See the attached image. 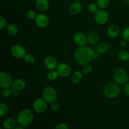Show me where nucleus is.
<instances>
[{
    "label": "nucleus",
    "instance_id": "393cba45",
    "mask_svg": "<svg viewBox=\"0 0 129 129\" xmlns=\"http://www.w3.org/2000/svg\"><path fill=\"white\" fill-rule=\"evenodd\" d=\"M8 112V107L5 103H0V117H3L6 115Z\"/></svg>",
    "mask_w": 129,
    "mask_h": 129
},
{
    "label": "nucleus",
    "instance_id": "bb28decb",
    "mask_svg": "<svg viewBox=\"0 0 129 129\" xmlns=\"http://www.w3.org/2000/svg\"><path fill=\"white\" fill-rule=\"evenodd\" d=\"M96 4L100 8L105 9L109 5L110 0H97Z\"/></svg>",
    "mask_w": 129,
    "mask_h": 129
},
{
    "label": "nucleus",
    "instance_id": "a878e982",
    "mask_svg": "<svg viewBox=\"0 0 129 129\" xmlns=\"http://www.w3.org/2000/svg\"><path fill=\"white\" fill-rule=\"evenodd\" d=\"M13 94L12 88L10 89V88H3L1 91V95L3 98H8L9 96Z\"/></svg>",
    "mask_w": 129,
    "mask_h": 129
},
{
    "label": "nucleus",
    "instance_id": "0eeeda50",
    "mask_svg": "<svg viewBox=\"0 0 129 129\" xmlns=\"http://www.w3.org/2000/svg\"><path fill=\"white\" fill-rule=\"evenodd\" d=\"M109 15L104 9L98 10L94 15V20L98 25H104L108 21Z\"/></svg>",
    "mask_w": 129,
    "mask_h": 129
},
{
    "label": "nucleus",
    "instance_id": "ddd939ff",
    "mask_svg": "<svg viewBox=\"0 0 129 129\" xmlns=\"http://www.w3.org/2000/svg\"><path fill=\"white\" fill-rule=\"evenodd\" d=\"M44 65L49 70L55 69L58 66L57 60L54 57L47 56L44 60Z\"/></svg>",
    "mask_w": 129,
    "mask_h": 129
},
{
    "label": "nucleus",
    "instance_id": "aec40b11",
    "mask_svg": "<svg viewBox=\"0 0 129 129\" xmlns=\"http://www.w3.org/2000/svg\"><path fill=\"white\" fill-rule=\"evenodd\" d=\"M108 49H109V45L106 42L100 43L96 47V52L101 54H105Z\"/></svg>",
    "mask_w": 129,
    "mask_h": 129
},
{
    "label": "nucleus",
    "instance_id": "412c9836",
    "mask_svg": "<svg viewBox=\"0 0 129 129\" xmlns=\"http://www.w3.org/2000/svg\"><path fill=\"white\" fill-rule=\"evenodd\" d=\"M82 77H83V72H81L79 71H76L72 74V81L74 84H78L81 80Z\"/></svg>",
    "mask_w": 129,
    "mask_h": 129
},
{
    "label": "nucleus",
    "instance_id": "39448f33",
    "mask_svg": "<svg viewBox=\"0 0 129 129\" xmlns=\"http://www.w3.org/2000/svg\"><path fill=\"white\" fill-rule=\"evenodd\" d=\"M43 98L47 103H51L52 102L56 101L57 94L56 91L51 86H47L44 89L42 92Z\"/></svg>",
    "mask_w": 129,
    "mask_h": 129
},
{
    "label": "nucleus",
    "instance_id": "b1692460",
    "mask_svg": "<svg viewBox=\"0 0 129 129\" xmlns=\"http://www.w3.org/2000/svg\"><path fill=\"white\" fill-rule=\"evenodd\" d=\"M47 78L50 81H54L55 79H57L58 76H59V74H58L57 72L55 69H53V70H49V71L47 73Z\"/></svg>",
    "mask_w": 129,
    "mask_h": 129
},
{
    "label": "nucleus",
    "instance_id": "5701e85b",
    "mask_svg": "<svg viewBox=\"0 0 129 129\" xmlns=\"http://www.w3.org/2000/svg\"><path fill=\"white\" fill-rule=\"evenodd\" d=\"M118 57L122 61H127L129 60V52L125 50H122L118 52Z\"/></svg>",
    "mask_w": 129,
    "mask_h": 129
},
{
    "label": "nucleus",
    "instance_id": "4468645a",
    "mask_svg": "<svg viewBox=\"0 0 129 129\" xmlns=\"http://www.w3.org/2000/svg\"><path fill=\"white\" fill-rule=\"evenodd\" d=\"M35 6L40 12H45L49 10L50 4L48 0H37Z\"/></svg>",
    "mask_w": 129,
    "mask_h": 129
},
{
    "label": "nucleus",
    "instance_id": "6e6552de",
    "mask_svg": "<svg viewBox=\"0 0 129 129\" xmlns=\"http://www.w3.org/2000/svg\"><path fill=\"white\" fill-rule=\"evenodd\" d=\"M56 71L59 76L66 78L70 76L72 70L69 64L65 62H61L58 64Z\"/></svg>",
    "mask_w": 129,
    "mask_h": 129
},
{
    "label": "nucleus",
    "instance_id": "58836bf2",
    "mask_svg": "<svg viewBox=\"0 0 129 129\" xmlns=\"http://www.w3.org/2000/svg\"><path fill=\"white\" fill-rule=\"evenodd\" d=\"M23 128H24V127H23V126H21V125H19V126H16V127H15V129H23Z\"/></svg>",
    "mask_w": 129,
    "mask_h": 129
},
{
    "label": "nucleus",
    "instance_id": "20e7f679",
    "mask_svg": "<svg viewBox=\"0 0 129 129\" xmlns=\"http://www.w3.org/2000/svg\"><path fill=\"white\" fill-rule=\"evenodd\" d=\"M113 78L116 83L119 84H123L128 81V76L125 70L122 68H118L113 73Z\"/></svg>",
    "mask_w": 129,
    "mask_h": 129
},
{
    "label": "nucleus",
    "instance_id": "423d86ee",
    "mask_svg": "<svg viewBox=\"0 0 129 129\" xmlns=\"http://www.w3.org/2000/svg\"><path fill=\"white\" fill-rule=\"evenodd\" d=\"M13 79L9 73L2 71L0 73V87L1 88H10L13 84Z\"/></svg>",
    "mask_w": 129,
    "mask_h": 129
},
{
    "label": "nucleus",
    "instance_id": "a19ab883",
    "mask_svg": "<svg viewBox=\"0 0 129 129\" xmlns=\"http://www.w3.org/2000/svg\"><path fill=\"white\" fill-rule=\"evenodd\" d=\"M126 1H127V3L129 4V0H126Z\"/></svg>",
    "mask_w": 129,
    "mask_h": 129
},
{
    "label": "nucleus",
    "instance_id": "e433bc0d",
    "mask_svg": "<svg viewBox=\"0 0 129 129\" xmlns=\"http://www.w3.org/2000/svg\"><path fill=\"white\" fill-rule=\"evenodd\" d=\"M127 41L126 40H125V39H122V40H120V41L119 42V45L120 47H126V45H127Z\"/></svg>",
    "mask_w": 129,
    "mask_h": 129
},
{
    "label": "nucleus",
    "instance_id": "f704fd0d",
    "mask_svg": "<svg viewBox=\"0 0 129 129\" xmlns=\"http://www.w3.org/2000/svg\"><path fill=\"white\" fill-rule=\"evenodd\" d=\"M55 128L57 129H68L69 127L67 125V124L64 123H60L59 124H58L55 127Z\"/></svg>",
    "mask_w": 129,
    "mask_h": 129
},
{
    "label": "nucleus",
    "instance_id": "9b49d317",
    "mask_svg": "<svg viewBox=\"0 0 129 129\" xmlns=\"http://www.w3.org/2000/svg\"><path fill=\"white\" fill-rule=\"evenodd\" d=\"M37 26L41 28L47 27L49 23V19L46 15L44 13H40L37 15L35 20Z\"/></svg>",
    "mask_w": 129,
    "mask_h": 129
},
{
    "label": "nucleus",
    "instance_id": "dca6fc26",
    "mask_svg": "<svg viewBox=\"0 0 129 129\" xmlns=\"http://www.w3.org/2000/svg\"><path fill=\"white\" fill-rule=\"evenodd\" d=\"M99 35L95 31H90L87 35V39L89 44L95 45L99 42Z\"/></svg>",
    "mask_w": 129,
    "mask_h": 129
},
{
    "label": "nucleus",
    "instance_id": "a211bd4d",
    "mask_svg": "<svg viewBox=\"0 0 129 129\" xmlns=\"http://www.w3.org/2000/svg\"><path fill=\"white\" fill-rule=\"evenodd\" d=\"M107 34L108 36L112 39H115L118 37L120 34L119 28L115 25H112L108 26L107 29Z\"/></svg>",
    "mask_w": 129,
    "mask_h": 129
},
{
    "label": "nucleus",
    "instance_id": "6ab92c4d",
    "mask_svg": "<svg viewBox=\"0 0 129 129\" xmlns=\"http://www.w3.org/2000/svg\"><path fill=\"white\" fill-rule=\"evenodd\" d=\"M25 87H26V82L23 79H16L13 82L12 88L18 91L23 90Z\"/></svg>",
    "mask_w": 129,
    "mask_h": 129
},
{
    "label": "nucleus",
    "instance_id": "2f4dec72",
    "mask_svg": "<svg viewBox=\"0 0 129 129\" xmlns=\"http://www.w3.org/2000/svg\"><path fill=\"white\" fill-rule=\"evenodd\" d=\"M122 38L125 40L129 42V26L124 29L122 32Z\"/></svg>",
    "mask_w": 129,
    "mask_h": 129
},
{
    "label": "nucleus",
    "instance_id": "473e14b6",
    "mask_svg": "<svg viewBox=\"0 0 129 129\" xmlns=\"http://www.w3.org/2000/svg\"><path fill=\"white\" fill-rule=\"evenodd\" d=\"M92 71V66L89 64L84 66L83 69V73L84 74H89Z\"/></svg>",
    "mask_w": 129,
    "mask_h": 129
},
{
    "label": "nucleus",
    "instance_id": "f3484780",
    "mask_svg": "<svg viewBox=\"0 0 129 129\" xmlns=\"http://www.w3.org/2000/svg\"><path fill=\"white\" fill-rule=\"evenodd\" d=\"M3 127L5 129H14L18 125L17 120L13 118H8L3 122Z\"/></svg>",
    "mask_w": 129,
    "mask_h": 129
},
{
    "label": "nucleus",
    "instance_id": "2eb2a0df",
    "mask_svg": "<svg viewBox=\"0 0 129 129\" xmlns=\"http://www.w3.org/2000/svg\"><path fill=\"white\" fill-rule=\"evenodd\" d=\"M69 12L71 15H78L82 10V5L79 1H74L69 6Z\"/></svg>",
    "mask_w": 129,
    "mask_h": 129
},
{
    "label": "nucleus",
    "instance_id": "7ed1b4c3",
    "mask_svg": "<svg viewBox=\"0 0 129 129\" xmlns=\"http://www.w3.org/2000/svg\"><path fill=\"white\" fill-rule=\"evenodd\" d=\"M119 84L117 83H109L106 84L103 89V94L107 98L112 99L118 96L120 92Z\"/></svg>",
    "mask_w": 129,
    "mask_h": 129
},
{
    "label": "nucleus",
    "instance_id": "ea45409f",
    "mask_svg": "<svg viewBox=\"0 0 129 129\" xmlns=\"http://www.w3.org/2000/svg\"><path fill=\"white\" fill-rule=\"evenodd\" d=\"M72 1H79V0H72Z\"/></svg>",
    "mask_w": 129,
    "mask_h": 129
},
{
    "label": "nucleus",
    "instance_id": "f8f14e48",
    "mask_svg": "<svg viewBox=\"0 0 129 129\" xmlns=\"http://www.w3.org/2000/svg\"><path fill=\"white\" fill-rule=\"evenodd\" d=\"M73 40L74 43L79 47L84 46L88 42L87 36H86L85 34L81 31H78L74 34L73 36Z\"/></svg>",
    "mask_w": 129,
    "mask_h": 129
},
{
    "label": "nucleus",
    "instance_id": "f257e3e1",
    "mask_svg": "<svg viewBox=\"0 0 129 129\" xmlns=\"http://www.w3.org/2000/svg\"><path fill=\"white\" fill-rule=\"evenodd\" d=\"M94 52L93 49L88 46L79 47L74 52V59L81 65H88L94 59Z\"/></svg>",
    "mask_w": 129,
    "mask_h": 129
},
{
    "label": "nucleus",
    "instance_id": "1a4fd4ad",
    "mask_svg": "<svg viewBox=\"0 0 129 129\" xmlns=\"http://www.w3.org/2000/svg\"><path fill=\"white\" fill-rule=\"evenodd\" d=\"M47 102L44 98H39L35 100L33 104V108L37 113H44L47 109Z\"/></svg>",
    "mask_w": 129,
    "mask_h": 129
},
{
    "label": "nucleus",
    "instance_id": "72a5a7b5",
    "mask_svg": "<svg viewBox=\"0 0 129 129\" xmlns=\"http://www.w3.org/2000/svg\"><path fill=\"white\" fill-rule=\"evenodd\" d=\"M50 107H51V109L54 112H56L59 110V103L57 102H53L50 103Z\"/></svg>",
    "mask_w": 129,
    "mask_h": 129
},
{
    "label": "nucleus",
    "instance_id": "9d476101",
    "mask_svg": "<svg viewBox=\"0 0 129 129\" xmlns=\"http://www.w3.org/2000/svg\"><path fill=\"white\" fill-rule=\"evenodd\" d=\"M10 51H11V54H12L13 56L15 57V58H18V59L23 58L26 54V50H25V48L19 44H15V45H13Z\"/></svg>",
    "mask_w": 129,
    "mask_h": 129
},
{
    "label": "nucleus",
    "instance_id": "4be33fe9",
    "mask_svg": "<svg viewBox=\"0 0 129 129\" xmlns=\"http://www.w3.org/2000/svg\"><path fill=\"white\" fill-rule=\"evenodd\" d=\"M7 32L11 35H15L18 32V28L15 24H9L6 26Z\"/></svg>",
    "mask_w": 129,
    "mask_h": 129
},
{
    "label": "nucleus",
    "instance_id": "7c9ffc66",
    "mask_svg": "<svg viewBox=\"0 0 129 129\" xmlns=\"http://www.w3.org/2000/svg\"><path fill=\"white\" fill-rule=\"evenodd\" d=\"M7 25V21H6V18L3 16L1 15L0 16V29L3 30L5 27H6Z\"/></svg>",
    "mask_w": 129,
    "mask_h": 129
},
{
    "label": "nucleus",
    "instance_id": "c85d7f7f",
    "mask_svg": "<svg viewBox=\"0 0 129 129\" xmlns=\"http://www.w3.org/2000/svg\"><path fill=\"white\" fill-rule=\"evenodd\" d=\"M98 6L97 4L94 3H89L88 6V10L91 13H95L98 10Z\"/></svg>",
    "mask_w": 129,
    "mask_h": 129
},
{
    "label": "nucleus",
    "instance_id": "c9c22d12",
    "mask_svg": "<svg viewBox=\"0 0 129 129\" xmlns=\"http://www.w3.org/2000/svg\"><path fill=\"white\" fill-rule=\"evenodd\" d=\"M123 90H124L125 94L129 96V83H126L125 84Z\"/></svg>",
    "mask_w": 129,
    "mask_h": 129
},
{
    "label": "nucleus",
    "instance_id": "4c0bfd02",
    "mask_svg": "<svg viewBox=\"0 0 129 129\" xmlns=\"http://www.w3.org/2000/svg\"><path fill=\"white\" fill-rule=\"evenodd\" d=\"M101 57V54H100V53L97 52H94V59H96V60H98V59L100 58Z\"/></svg>",
    "mask_w": 129,
    "mask_h": 129
},
{
    "label": "nucleus",
    "instance_id": "f03ea898",
    "mask_svg": "<svg viewBox=\"0 0 129 129\" xmlns=\"http://www.w3.org/2000/svg\"><path fill=\"white\" fill-rule=\"evenodd\" d=\"M16 120L20 125L28 127L32 123L34 120V113L30 110L23 109L20 111L16 117Z\"/></svg>",
    "mask_w": 129,
    "mask_h": 129
},
{
    "label": "nucleus",
    "instance_id": "c756f323",
    "mask_svg": "<svg viewBox=\"0 0 129 129\" xmlns=\"http://www.w3.org/2000/svg\"><path fill=\"white\" fill-rule=\"evenodd\" d=\"M37 16V13L35 12L34 10H29L27 13V17L28 18V19L31 20H35Z\"/></svg>",
    "mask_w": 129,
    "mask_h": 129
},
{
    "label": "nucleus",
    "instance_id": "cd10ccee",
    "mask_svg": "<svg viewBox=\"0 0 129 129\" xmlns=\"http://www.w3.org/2000/svg\"><path fill=\"white\" fill-rule=\"evenodd\" d=\"M24 60L25 61V62L27 63L28 64H31L33 63H34L35 62V57L31 54H26L23 57Z\"/></svg>",
    "mask_w": 129,
    "mask_h": 129
}]
</instances>
